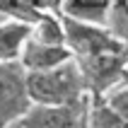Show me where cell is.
Instances as JSON below:
<instances>
[{
	"label": "cell",
	"instance_id": "cell-15",
	"mask_svg": "<svg viewBox=\"0 0 128 128\" xmlns=\"http://www.w3.org/2000/svg\"><path fill=\"white\" fill-rule=\"evenodd\" d=\"M2 17H5V14H0V20H2Z\"/></svg>",
	"mask_w": 128,
	"mask_h": 128
},
{
	"label": "cell",
	"instance_id": "cell-9",
	"mask_svg": "<svg viewBox=\"0 0 128 128\" xmlns=\"http://www.w3.org/2000/svg\"><path fill=\"white\" fill-rule=\"evenodd\" d=\"M87 128H128V121L109 106L104 97H90V102H87Z\"/></svg>",
	"mask_w": 128,
	"mask_h": 128
},
{
	"label": "cell",
	"instance_id": "cell-2",
	"mask_svg": "<svg viewBox=\"0 0 128 128\" xmlns=\"http://www.w3.org/2000/svg\"><path fill=\"white\" fill-rule=\"evenodd\" d=\"M60 20H63V32H65V46H68V51L72 53L75 60L92 58V56H99V53H109V51H118L123 46H128V41H121L118 36H114L109 27L80 22V20H72V17H65V14H60Z\"/></svg>",
	"mask_w": 128,
	"mask_h": 128
},
{
	"label": "cell",
	"instance_id": "cell-16",
	"mask_svg": "<svg viewBox=\"0 0 128 128\" xmlns=\"http://www.w3.org/2000/svg\"><path fill=\"white\" fill-rule=\"evenodd\" d=\"M85 128H87V126H85Z\"/></svg>",
	"mask_w": 128,
	"mask_h": 128
},
{
	"label": "cell",
	"instance_id": "cell-10",
	"mask_svg": "<svg viewBox=\"0 0 128 128\" xmlns=\"http://www.w3.org/2000/svg\"><path fill=\"white\" fill-rule=\"evenodd\" d=\"M106 27L121 41H128V0H111Z\"/></svg>",
	"mask_w": 128,
	"mask_h": 128
},
{
	"label": "cell",
	"instance_id": "cell-11",
	"mask_svg": "<svg viewBox=\"0 0 128 128\" xmlns=\"http://www.w3.org/2000/svg\"><path fill=\"white\" fill-rule=\"evenodd\" d=\"M104 99H106V104L114 109L116 114H121L128 121V82H121V85H116L114 90H109V92L104 94Z\"/></svg>",
	"mask_w": 128,
	"mask_h": 128
},
{
	"label": "cell",
	"instance_id": "cell-14",
	"mask_svg": "<svg viewBox=\"0 0 128 128\" xmlns=\"http://www.w3.org/2000/svg\"><path fill=\"white\" fill-rule=\"evenodd\" d=\"M123 82H128V72H126V78H123Z\"/></svg>",
	"mask_w": 128,
	"mask_h": 128
},
{
	"label": "cell",
	"instance_id": "cell-7",
	"mask_svg": "<svg viewBox=\"0 0 128 128\" xmlns=\"http://www.w3.org/2000/svg\"><path fill=\"white\" fill-rule=\"evenodd\" d=\"M109 10H111V0H65L63 7H60V14L106 27Z\"/></svg>",
	"mask_w": 128,
	"mask_h": 128
},
{
	"label": "cell",
	"instance_id": "cell-13",
	"mask_svg": "<svg viewBox=\"0 0 128 128\" xmlns=\"http://www.w3.org/2000/svg\"><path fill=\"white\" fill-rule=\"evenodd\" d=\"M7 5H10V0H0V14H5V17H7Z\"/></svg>",
	"mask_w": 128,
	"mask_h": 128
},
{
	"label": "cell",
	"instance_id": "cell-1",
	"mask_svg": "<svg viewBox=\"0 0 128 128\" xmlns=\"http://www.w3.org/2000/svg\"><path fill=\"white\" fill-rule=\"evenodd\" d=\"M27 92L32 104H48V106H72L82 104L90 97L82 72L72 58L51 70L27 72Z\"/></svg>",
	"mask_w": 128,
	"mask_h": 128
},
{
	"label": "cell",
	"instance_id": "cell-12",
	"mask_svg": "<svg viewBox=\"0 0 128 128\" xmlns=\"http://www.w3.org/2000/svg\"><path fill=\"white\" fill-rule=\"evenodd\" d=\"M39 12H60L65 0H32Z\"/></svg>",
	"mask_w": 128,
	"mask_h": 128
},
{
	"label": "cell",
	"instance_id": "cell-5",
	"mask_svg": "<svg viewBox=\"0 0 128 128\" xmlns=\"http://www.w3.org/2000/svg\"><path fill=\"white\" fill-rule=\"evenodd\" d=\"M70 58L72 53L68 51V46H46V44H36L32 39H27V44L20 53V65L27 72H39V70L58 68Z\"/></svg>",
	"mask_w": 128,
	"mask_h": 128
},
{
	"label": "cell",
	"instance_id": "cell-4",
	"mask_svg": "<svg viewBox=\"0 0 128 128\" xmlns=\"http://www.w3.org/2000/svg\"><path fill=\"white\" fill-rule=\"evenodd\" d=\"M87 102H90V97L82 104H72V106L32 104L14 121L12 128H85L87 126Z\"/></svg>",
	"mask_w": 128,
	"mask_h": 128
},
{
	"label": "cell",
	"instance_id": "cell-3",
	"mask_svg": "<svg viewBox=\"0 0 128 128\" xmlns=\"http://www.w3.org/2000/svg\"><path fill=\"white\" fill-rule=\"evenodd\" d=\"M32 106L27 92V70L17 63H0V128H12Z\"/></svg>",
	"mask_w": 128,
	"mask_h": 128
},
{
	"label": "cell",
	"instance_id": "cell-8",
	"mask_svg": "<svg viewBox=\"0 0 128 128\" xmlns=\"http://www.w3.org/2000/svg\"><path fill=\"white\" fill-rule=\"evenodd\" d=\"M29 39L46 46H65V32L60 12H41L29 24Z\"/></svg>",
	"mask_w": 128,
	"mask_h": 128
},
{
	"label": "cell",
	"instance_id": "cell-6",
	"mask_svg": "<svg viewBox=\"0 0 128 128\" xmlns=\"http://www.w3.org/2000/svg\"><path fill=\"white\" fill-rule=\"evenodd\" d=\"M29 39V22L2 17L0 20V63H17Z\"/></svg>",
	"mask_w": 128,
	"mask_h": 128
}]
</instances>
